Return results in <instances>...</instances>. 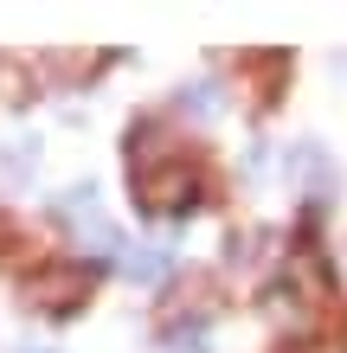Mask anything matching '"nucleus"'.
Returning a JSON list of instances; mask_svg holds the SVG:
<instances>
[{"mask_svg":"<svg viewBox=\"0 0 347 353\" xmlns=\"http://www.w3.org/2000/svg\"><path fill=\"white\" fill-rule=\"evenodd\" d=\"M129 270H135V276H161V270H168V251H135Z\"/></svg>","mask_w":347,"mask_h":353,"instance_id":"f03ea898","label":"nucleus"},{"mask_svg":"<svg viewBox=\"0 0 347 353\" xmlns=\"http://www.w3.org/2000/svg\"><path fill=\"white\" fill-rule=\"evenodd\" d=\"M84 270H77V263H58V270H39V276H32V302H46V308H71L77 296H84Z\"/></svg>","mask_w":347,"mask_h":353,"instance_id":"f257e3e1","label":"nucleus"}]
</instances>
